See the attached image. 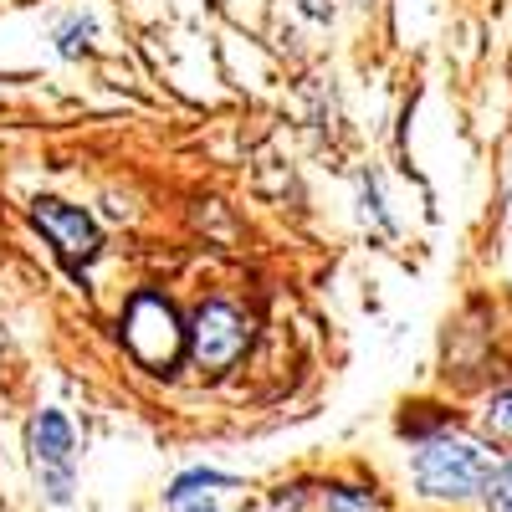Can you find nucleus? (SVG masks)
Returning a JSON list of instances; mask_svg holds the SVG:
<instances>
[{"label":"nucleus","instance_id":"39448f33","mask_svg":"<svg viewBox=\"0 0 512 512\" xmlns=\"http://www.w3.org/2000/svg\"><path fill=\"white\" fill-rule=\"evenodd\" d=\"M31 216H36V226L52 236V246L67 256L72 267H82V262H88V256L98 251V226H93L88 216H82L77 205H62V200H36Z\"/></svg>","mask_w":512,"mask_h":512},{"label":"nucleus","instance_id":"20e7f679","mask_svg":"<svg viewBox=\"0 0 512 512\" xmlns=\"http://www.w3.org/2000/svg\"><path fill=\"white\" fill-rule=\"evenodd\" d=\"M26 446H31V461H36L41 492H47L57 507L72 502V425L57 410H41L31 420V431H26Z\"/></svg>","mask_w":512,"mask_h":512},{"label":"nucleus","instance_id":"7ed1b4c3","mask_svg":"<svg viewBox=\"0 0 512 512\" xmlns=\"http://www.w3.org/2000/svg\"><path fill=\"white\" fill-rule=\"evenodd\" d=\"M251 344V328L246 318L231 308V303H205L190 323V359L205 369V374H221L231 369Z\"/></svg>","mask_w":512,"mask_h":512},{"label":"nucleus","instance_id":"423d86ee","mask_svg":"<svg viewBox=\"0 0 512 512\" xmlns=\"http://www.w3.org/2000/svg\"><path fill=\"white\" fill-rule=\"evenodd\" d=\"M210 487H231V477H221V472H185L175 487H169V507H190V502H200V497H210Z\"/></svg>","mask_w":512,"mask_h":512},{"label":"nucleus","instance_id":"0eeeda50","mask_svg":"<svg viewBox=\"0 0 512 512\" xmlns=\"http://www.w3.org/2000/svg\"><path fill=\"white\" fill-rule=\"evenodd\" d=\"M482 425L492 441H512V390L507 395H492V405L482 410Z\"/></svg>","mask_w":512,"mask_h":512},{"label":"nucleus","instance_id":"f257e3e1","mask_svg":"<svg viewBox=\"0 0 512 512\" xmlns=\"http://www.w3.org/2000/svg\"><path fill=\"white\" fill-rule=\"evenodd\" d=\"M492 477H497V456L466 436L441 431L431 441H420V451H415V482L431 497H472V492L492 487Z\"/></svg>","mask_w":512,"mask_h":512},{"label":"nucleus","instance_id":"1a4fd4ad","mask_svg":"<svg viewBox=\"0 0 512 512\" xmlns=\"http://www.w3.org/2000/svg\"><path fill=\"white\" fill-rule=\"evenodd\" d=\"M88 41H93V21H67V26L57 31V47H62L67 57L88 52Z\"/></svg>","mask_w":512,"mask_h":512},{"label":"nucleus","instance_id":"f03ea898","mask_svg":"<svg viewBox=\"0 0 512 512\" xmlns=\"http://www.w3.org/2000/svg\"><path fill=\"white\" fill-rule=\"evenodd\" d=\"M185 338H190V328H180L175 308H169L164 297H154V292H139L134 303H128V313H123V349L134 354L144 369L164 374L169 364L180 359Z\"/></svg>","mask_w":512,"mask_h":512},{"label":"nucleus","instance_id":"9d476101","mask_svg":"<svg viewBox=\"0 0 512 512\" xmlns=\"http://www.w3.org/2000/svg\"><path fill=\"white\" fill-rule=\"evenodd\" d=\"M487 502H492V512H512V461H507L502 472L492 477V492H487Z\"/></svg>","mask_w":512,"mask_h":512},{"label":"nucleus","instance_id":"9b49d317","mask_svg":"<svg viewBox=\"0 0 512 512\" xmlns=\"http://www.w3.org/2000/svg\"><path fill=\"white\" fill-rule=\"evenodd\" d=\"M185 512H216V507H210V502H200V507H185Z\"/></svg>","mask_w":512,"mask_h":512},{"label":"nucleus","instance_id":"6e6552de","mask_svg":"<svg viewBox=\"0 0 512 512\" xmlns=\"http://www.w3.org/2000/svg\"><path fill=\"white\" fill-rule=\"evenodd\" d=\"M328 512H379V502L359 487H338V492H328Z\"/></svg>","mask_w":512,"mask_h":512}]
</instances>
